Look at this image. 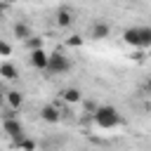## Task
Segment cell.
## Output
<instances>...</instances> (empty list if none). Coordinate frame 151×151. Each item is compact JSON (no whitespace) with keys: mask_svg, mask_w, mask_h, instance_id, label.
<instances>
[{"mask_svg":"<svg viewBox=\"0 0 151 151\" xmlns=\"http://www.w3.org/2000/svg\"><path fill=\"white\" fill-rule=\"evenodd\" d=\"M92 118H94V125L101 127V130H113V127L120 125V113H118V109H116V106H109V104L97 106V109L92 111Z\"/></svg>","mask_w":151,"mask_h":151,"instance_id":"6da1fadb","label":"cell"},{"mask_svg":"<svg viewBox=\"0 0 151 151\" xmlns=\"http://www.w3.org/2000/svg\"><path fill=\"white\" fill-rule=\"evenodd\" d=\"M123 42L132 45L137 50L151 47V26H132V28H127L123 33Z\"/></svg>","mask_w":151,"mask_h":151,"instance_id":"7a4b0ae2","label":"cell"},{"mask_svg":"<svg viewBox=\"0 0 151 151\" xmlns=\"http://www.w3.org/2000/svg\"><path fill=\"white\" fill-rule=\"evenodd\" d=\"M2 127H5V132H7L14 142H21V139H24V125L19 123V118H12V116H9V111L5 113Z\"/></svg>","mask_w":151,"mask_h":151,"instance_id":"3957f363","label":"cell"},{"mask_svg":"<svg viewBox=\"0 0 151 151\" xmlns=\"http://www.w3.org/2000/svg\"><path fill=\"white\" fill-rule=\"evenodd\" d=\"M71 68V59L64 54V52H52L50 54V66H47V71H52V73H66Z\"/></svg>","mask_w":151,"mask_h":151,"instance_id":"277c9868","label":"cell"},{"mask_svg":"<svg viewBox=\"0 0 151 151\" xmlns=\"http://www.w3.org/2000/svg\"><path fill=\"white\" fill-rule=\"evenodd\" d=\"M73 19H76V14H73L68 7H61V9L54 12V24H57L59 28H68V26L73 24Z\"/></svg>","mask_w":151,"mask_h":151,"instance_id":"5b68a950","label":"cell"},{"mask_svg":"<svg viewBox=\"0 0 151 151\" xmlns=\"http://www.w3.org/2000/svg\"><path fill=\"white\" fill-rule=\"evenodd\" d=\"M31 66L38 68V71H47V66H50V54H47L45 50L31 52Z\"/></svg>","mask_w":151,"mask_h":151,"instance_id":"8992f818","label":"cell"},{"mask_svg":"<svg viewBox=\"0 0 151 151\" xmlns=\"http://www.w3.org/2000/svg\"><path fill=\"white\" fill-rule=\"evenodd\" d=\"M40 118H42L45 123H59V120H61V113H59V109H57V106L47 104V106H42V109H40Z\"/></svg>","mask_w":151,"mask_h":151,"instance_id":"52a82bcc","label":"cell"},{"mask_svg":"<svg viewBox=\"0 0 151 151\" xmlns=\"http://www.w3.org/2000/svg\"><path fill=\"white\" fill-rule=\"evenodd\" d=\"M5 101H7L9 109H21V104H24V94H21L19 90H9V92L5 94Z\"/></svg>","mask_w":151,"mask_h":151,"instance_id":"ba28073f","label":"cell"},{"mask_svg":"<svg viewBox=\"0 0 151 151\" xmlns=\"http://www.w3.org/2000/svg\"><path fill=\"white\" fill-rule=\"evenodd\" d=\"M90 33H92V38H94V40H104V38L109 35V26H106L104 21H94Z\"/></svg>","mask_w":151,"mask_h":151,"instance_id":"9c48e42d","label":"cell"},{"mask_svg":"<svg viewBox=\"0 0 151 151\" xmlns=\"http://www.w3.org/2000/svg\"><path fill=\"white\" fill-rule=\"evenodd\" d=\"M0 76H2L5 80H14V78L19 76V71H17V66H14V64H9V61H5V64L0 66Z\"/></svg>","mask_w":151,"mask_h":151,"instance_id":"30bf717a","label":"cell"},{"mask_svg":"<svg viewBox=\"0 0 151 151\" xmlns=\"http://www.w3.org/2000/svg\"><path fill=\"white\" fill-rule=\"evenodd\" d=\"M61 99L68 101V104H76V101H80V90L78 87H66L61 92Z\"/></svg>","mask_w":151,"mask_h":151,"instance_id":"8fae6325","label":"cell"},{"mask_svg":"<svg viewBox=\"0 0 151 151\" xmlns=\"http://www.w3.org/2000/svg\"><path fill=\"white\" fill-rule=\"evenodd\" d=\"M14 35H17V38H21V40H28V38H33L26 24H17V26H14Z\"/></svg>","mask_w":151,"mask_h":151,"instance_id":"7c38bea8","label":"cell"},{"mask_svg":"<svg viewBox=\"0 0 151 151\" xmlns=\"http://www.w3.org/2000/svg\"><path fill=\"white\" fill-rule=\"evenodd\" d=\"M26 45H28V50H31V52L42 50V40H40V38H28V40H26Z\"/></svg>","mask_w":151,"mask_h":151,"instance_id":"4fadbf2b","label":"cell"},{"mask_svg":"<svg viewBox=\"0 0 151 151\" xmlns=\"http://www.w3.org/2000/svg\"><path fill=\"white\" fill-rule=\"evenodd\" d=\"M17 146H19L21 151H33V149H35V144H33L31 139H21V142H17Z\"/></svg>","mask_w":151,"mask_h":151,"instance_id":"5bb4252c","label":"cell"},{"mask_svg":"<svg viewBox=\"0 0 151 151\" xmlns=\"http://www.w3.org/2000/svg\"><path fill=\"white\" fill-rule=\"evenodd\" d=\"M66 45H68V47H80V45H83V38L76 33V35H71V38L66 40Z\"/></svg>","mask_w":151,"mask_h":151,"instance_id":"9a60e30c","label":"cell"},{"mask_svg":"<svg viewBox=\"0 0 151 151\" xmlns=\"http://www.w3.org/2000/svg\"><path fill=\"white\" fill-rule=\"evenodd\" d=\"M9 52H12L9 42H5V40H2V42H0V54H2V57H9Z\"/></svg>","mask_w":151,"mask_h":151,"instance_id":"2e32d148","label":"cell"},{"mask_svg":"<svg viewBox=\"0 0 151 151\" xmlns=\"http://www.w3.org/2000/svg\"><path fill=\"white\" fill-rule=\"evenodd\" d=\"M146 90H149V94H151V78H149V83H146Z\"/></svg>","mask_w":151,"mask_h":151,"instance_id":"e0dca14e","label":"cell"}]
</instances>
